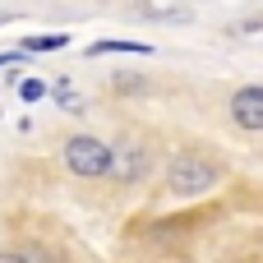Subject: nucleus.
Masks as SVG:
<instances>
[{"label":"nucleus","mask_w":263,"mask_h":263,"mask_svg":"<svg viewBox=\"0 0 263 263\" xmlns=\"http://www.w3.org/2000/svg\"><path fill=\"white\" fill-rule=\"evenodd\" d=\"M18 46L32 51V55H42V51H60V46H69V32H37V37H23Z\"/></svg>","instance_id":"nucleus-7"},{"label":"nucleus","mask_w":263,"mask_h":263,"mask_svg":"<svg viewBox=\"0 0 263 263\" xmlns=\"http://www.w3.org/2000/svg\"><path fill=\"white\" fill-rule=\"evenodd\" d=\"M0 263H32V259H28V254H14V250H5V254H0Z\"/></svg>","instance_id":"nucleus-11"},{"label":"nucleus","mask_w":263,"mask_h":263,"mask_svg":"<svg viewBox=\"0 0 263 263\" xmlns=\"http://www.w3.org/2000/svg\"><path fill=\"white\" fill-rule=\"evenodd\" d=\"M51 97H55L65 111H83V97L74 92V83H69V79H55V83H51Z\"/></svg>","instance_id":"nucleus-9"},{"label":"nucleus","mask_w":263,"mask_h":263,"mask_svg":"<svg viewBox=\"0 0 263 263\" xmlns=\"http://www.w3.org/2000/svg\"><path fill=\"white\" fill-rule=\"evenodd\" d=\"M60 157H65L69 176H83V180L111 176V166H116V148L102 143V139H92V134H74V139H65Z\"/></svg>","instance_id":"nucleus-1"},{"label":"nucleus","mask_w":263,"mask_h":263,"mask_svg":"<svg viewBox=\"0 0 263 263\" xmlns=\"http://www.w3.org/2000/svg\"><path fill=\"white\" fill-rule=\"evenodd\" d=\"M28 55H32V51H23V46H14V51H0V69H5V65H23Z\"/></svg>","instance_id":"nucleus-10"},{"label":"nucleus","mask_w":263,"mask_h":263,"mask_svg":"<svg viewBox=\"0 0 263 263\" xmlns=\"http://www.w3.org/2000/svg\"><path fill=\"white\" fill-rule=\"evenodd\" d=\"M148 171H153V157H148V148H139V143H125V148H116V166H111V176H116V180L134 185V180H148Z\"/></svg>","instance_id":"nucleus-5"},{"label":"nucleus","mask_w":263,"mask_h":263,"mask_svg":"<svg viewBox=\"0 0 263 263\" xmlns=\"http://www.w3.org/2000/svg\"><path fill=\"white\" fill-rule=\"evenodd\" d=\"M231 120L250 134L263 129V83H245V88L231 92Z\"/></svg>","instance_id":"nucleus-3"},{"label":"nucleus","mask_w":263,"mask_h":263,"mask_svg":"<svg viewBox=\"0 0 263 263\" xmlns=\"http://www.w3.org/2000/svg\"><path fill=\"white\" fill-rule=\"evenodd\" d=\"M14 92L32 106V102H42V97H51V83L46 79H37V74H23V79H14Z\"/></svg>","instance_id":"nucleus-8"},{"label":"nucleus","mask_w":263,"mask_h":263,"mask_svg":"<svg viewBox=\"0 0 263 263\" xmlns=\"http://www.w3.org/2000/svg\"><path fill=\"white\" fill-rule=\"evenodd\" d=\"M134 18H148V23H194V5L190 0H134Z\"/></svg>","instance_id":"nucleus-4"},{"label":"nucleus","mask_w":263,"mask_h":263,"mask_svg":"<svg viewBox=\"0 0 263 263\" xmlns=\"http://www.w3.org/2000/svg\"><path fill=\"white\" fill-rule=\"evenodd\" d=\"M106 51H125V55H148L153 46L148 42H125V37H102V42H92L83 55H106Z\"/></svg>","instance_id":"nucleus-6"},{"label":"nucleus","mask_w":263,"mask_h":263,"mask_svg":"<svg viewBox=\"0 0 263 263\" xmlns=\"http://www.w3.org/2000/svg\"><path fill=\"white\" fill-rule=\"evenodd\" d=\"M217 180H222V166L208 162V157H199V153H180V157L166 162V185H171V194H180V199H194V194L213 190Z\"/></svg>","instance_id":"nucleus-2"}]
</instances>
